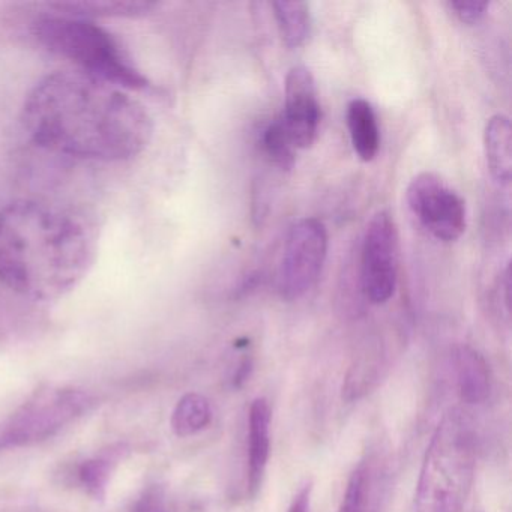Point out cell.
Wrapping results in <instances>:
<instances>
[{"label":"cell","mask_w":512,"mask_h":512,"mask_svg":"<svg viewBox=\"0 0 512 512\" xmlns=\"http://www.w3.org/2000/svg\"><path fill=\"white\" fill-rule=\"evenodd\" d=\"M328 244L322 221L304 218L293 224L278 268V293L284 301H298L310 292L325 265Z\"/></svg>","instance_id":"6"},{"label":"cell","mask_w":512,"mask_h":512,"mask_svg":"<svg viewBox=\"0 0 512 512\" xmlns=\"http://www.w3.org/2000/svg\"><path fill=\"white\" fill-rule=\"evenodd\" d=\"M94 247L65 212L17 200L0 209V281L23 298L56 301L88 274Z\"/></svg>","instance_id":"2"},{"label":"cell","mask_w":512,"mask_h":512,"mask_svg":"<svg viewBox=\"0 0 512 512\" xmlns=\"http://www.w3.org/2000/svg\"><path fill=\"white\" fill-rule=\"evenodd\" d=\"M50 8L59 13L70 16L83 17V19H97V17H142L157 8L151 2H134V0H115V2H64V4L50 5Z\"/></svg>","instance_id":"15"},{"label":"cell","mask_w":512,"mask_h":512,"mask_svg":"<svg viewBox=\"0 0 512 512\" xmlns=\"http://www.w3.org/2000/svg\"><path fill=\"white\" fill-rule=\"evenodd\" d=\"M127 454L128 449L125 445H113L95 457L83 461L77 476L85 491H88L94 499H103L112 473Z\"/></svg>","instance_id":"14"},{"label":"cell","mask_w":512,"mask_h":512,"mask_svg":"<svg viewBox=\"0 0 512 512\" xmlns=\"http://www.w3.org/2000/svg\"><path fill=\"white\" fill-rule=\"evenodd\" d=\"M22 122L47 151L107 163L142 154L154 134L140 101L80 71L50 74L37 83L23 104Z\"/></svg>","instance_id":"1"},{"label":"cell","mask_w":512,"mask_h":512,"mask_svg":"<svg viewBox=\"0 0 512 512\" xmlns=\"http://www.w3.org/2000/svg\"><path fill=\"white\" fill-rule=\"evenodd\" d=\"M484 149L488 169L499 184L508 185L512 173V130L505 115L488 119L484 130Z\"/></svg>","instance_id":"12"},{"label":"cell","mask_w":512,"mask_h":512,"mask_svg":"<svg viewBox=\"0 0 512 512\" xmlns=\"http://www.w3.org/2000/svg\"><path fill=\"white\" fill-rule=\"evenodd\" d=\"M262 143L265 154L275 166L281 170L292 169L295 164V146L290 142L280 118L274 119L263 131Z\"/></svg>","instance_id":"19"},{"label":"cell","mask_w":512,"mask_h":512,"mask_svg":"<svg viewBox=\"0 0 512 512\" xmlns=\"http://www.w3.org/2000/svg\"><path fill=\"white\" fill-rule=\"evenodd\" d=\"M280 119L295 149H308L316 142L320 106L316 82L308 68L295 67L287 74L286 103Z\"/></svg>","instance_id":"9"},{"label":"cell","mask_w":512,"mask_h":512,"mask_svg":"<svg viewBox=\"0 0 512 512\" xmlns=\"http://www.w3.org/2000/svg\"><path fill=\"white\" fill-rule=\"evenodd\" d=\"M407 205L425 230L443 242H454L466 230V203L434 173H419L407 187Z\"/></svg>","instance_id":"7"},{"label":"cell","mask_w":512,"mask_h":512,"mask_svg":"<svg viewBox=\"0 0 512 512\" xmlns=\"http://www.w3.org/2000/svg\"><path fill=\"white\" fill-rule=\"evenodd\" d=\"M476 437L460 410L443 415L422 458L415 491L416 512H460L472 490Z\"/></svg>","instance_id":"3"},{"label":"cell","mask_w":512,"mask_h":512,"mask_svg":"<svg viewBox=\"0 0 512 512\" xmlns=\"http://www.w3.org/2000/svg\"><path fill=\"white\" fill-rule=\"evenodd\" d=\"M361 253L362 292L371 304H386L398 280L397 226L388 212H377L371 218Z\"/></svg>","instance_id":"8"},{"label":"cell","mask_w":512,"mask_h":512,"mask_svg":"<svg viewBox=\"0 0 512 512\" xmlns=\"http://www.w3.org/2000/svg\"><path fill=\"white\" fill-rule=\"evenodd\" d=\"M32 28L49 52L76 64L80 73L124 91H142L151 86L121 43L94 20L55 11L38 17Z\"/></svg>","instance_id":"4"},{"label":"cell","mask_w":512,"mask_h":512,"mask_svg":"<svg viewBox=\"0 0 512 512\" xmlns=\"http://www.w3.org/2000/svg\"><path fill=\"white\" fill-rule=\"evenodd\" d=\"M212 407L205 395L190 392L176 404L172 413V430L176 436L190 437L209 427Z\"/></svg>","instance_id":"16"},{"label":"cell","mask_w":512,"mask_h":512,"mask_svg":"<svg viewBox=\"0 0 512 512\" xmlns=\"http://www.w3.org/2000/svg\"><path fill=\"white\" fill-rule=\"evenodd\" d=\"M272 7L286 46L290 49L304 46L311 32L310 7L305 2H275Z\"/></svg>","instance_id":"17"},{"label":"cell","mask_w":512,"mask_h":512,"mask_svg":"<svg viewBox=\"0 0 512 512\" xmlns=\"http://www.w3.org/2000/svg\"><path fill=\"white\" fill-rule=\"evenodd\" d=\"M448 7L452 14L466 25L481 22L488 10V4L485 2H449Z\"/></svg>","instance_id":"21"},{"label":"cell","mask_w":512,"mask_h":512,"mask_svg":"<svg viewBox=\"0 0 512 512\" xmlns=\"http://www.w3.org/2000/svg\"><path fill=\"white\" fill-rule=\"evenodd\" d=\"M347 128L356 155L368 163L376 158L380 148V130L376 112L362 98L350 101L347 106Z\"/></svg>","instance_id":"13"},{"label":"cell","mask_w":512,"mask_h":512,"mask_svg":"<svg viewBox=\"0 0 512 512\" xmlns=\"http://www.w3.org/2000/svg\"><path fill=\"white\" fill-rule=\"evenodd\" d=\"M451 364L460 400L467 406L487 403L493 389V377L484 356L467 344H458L452 349Z\"/></svg>","instance_id":"10"},{"label":"cell","mask_w":512,"mask_h":512,"mask_svg":"<svg viewBox=\"0 0 512 512\" xmlns=\"http://www.w3.org/2000/svg\"><path fill=\"white\" fill-rule=\"evenodd\" d=\"M311 491H313V485H311V482H305V484L299 488L295 497H293L287 512H310Z\"/></svg>","instance_id":"23"},{"label":"cell","mask_w":512,"mask_h":512,"mask_svg":"<svg viewBox=\"0 0 512 512\" xmlns=\"http://www.w3.org/2000/svg\"><path fill=\"white\" fill-rule=\"evenodd\" d=\"M253 368V358H251V355H247V353H245V355L242 356L241 361H239L238 365H236L235 373H233L232 379H230L232 380L233 388H242V386L247 383V380H250L251 373H253Z\"/></svg>","instance_id":"22"},{"label":"cell","mask_w":512,"mask_h":512,"mask_svg":"<svg viewBox=\"0 0 512 512\" xmlns=\"http://www.w3.org/2000/svg\"><path fill=\"white\" fill-rule=\"evenodd\" d=\"M373 494V467L361 461L350 473L338 512H370Z\"/></svg>","instance_id":"18"},{"label":"cell","mask_w":512,"mask_h":512,"mask_svg":"<svg viewBox=\"0 0 512 512\" xmlns=\"http://www.w3.org/2000/svg\"><path fill=\"white\" fill-rule=\"evenodd\" d=\"M131 512H173L166 491L158 485L146 488L134 502Z\"/></svg>","instance_id":"20"},{"label":"cell","mask_w":512,"mask_h":512,"mask_svg":"<svg viewBox=\"0 0 512 512\" xmlns=\"http://www.w3.org/2000/svg\"><path fill=\"white\" fill-rule=\"evenodd\" d=\"M89 404L91 397L80 389L38 391L0 428V449L20 448L50 439L79 418Z\"/></svg>","instance_id":"5"},{"label":"cell","mask_w":512,"mask_h":512,"mask_svg":"<svg viewBox=\"0 0 512 512\" xmlns=\"http://www.w3.org/2000/svg\"><path fill=\"white\" fill-rule=\"evenodd\" d=\"M272 412L265 397L251 401L248 412V493L251 497L259 493L271 457Z\"/></svg>","instance_id":"11"}]
</instances>
